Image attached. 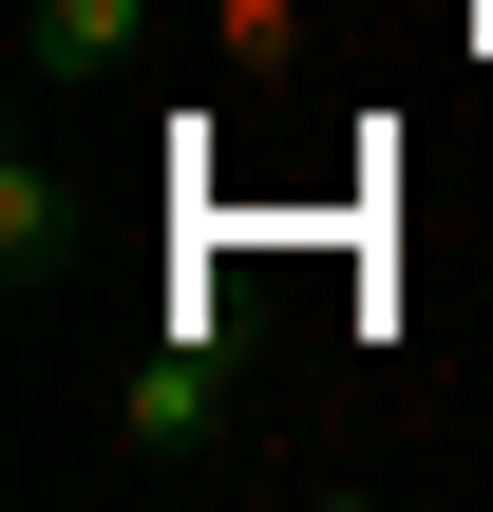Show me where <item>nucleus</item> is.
I'll use <instances>...</instances> for the list:
<instances>
[{
    "label": "nucleus",
    "instance_id": "nucleus-1",
    "mask_svg": "<svg viewBox=\"0 0 493 512\" xmlns=\"http://www.w3.org/2000/svg\"><path fill=\"white\" fill-rule=\"evenodd\" d=\"M114 437H133V456H209V437H228V304H171V342L133 361Z\"/></svg>",
    "mask_w": 493,
    "mask_h": 512
},
{
    "label": "nucleus",
    "instance_id": "nucleus-2",
    "mask_svg": "<svg viewBox=\"0 0 493 512\" xmlns=\"http://www.w3.org/2000/svg\"><path fill=\"white\" fill-rule=\"evenodd\" d=\"M114 38H133V0H38V57H57V76H76V57H114Z\"/></svg>",
    "mask_w": 493,
    "mask_h": 512
}]
</instances>
